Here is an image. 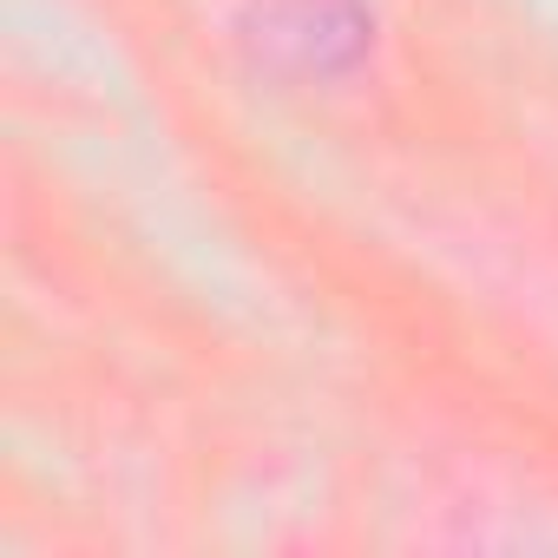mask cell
<instances>
[{"label": "cell", "mask_w": 558, "mask_h": 558, "mask_svg": "<svg viewBox=\"0 0 558 558\" xmlns=\"http://www.w3.org/2000/svg\"><path fill=\"white\" fill-rule=\"evenodd\" d=\"M250 47L296 80H342L375 47V14L362 0H269Z\"/></svg>", "instance_id": "1"}]
</instances>
